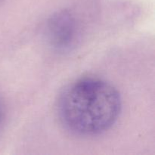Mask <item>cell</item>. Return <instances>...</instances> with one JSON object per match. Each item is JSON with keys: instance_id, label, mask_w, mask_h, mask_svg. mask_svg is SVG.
I'll list each match as a JSON object with an SVG mask.
<instances>
[{"instance_id": "2", "label": "cell", "mask_w": 155, "mask_h": 155, "mask_svg": "<svg viewBox=\"0 0 155 155\" xmlns=\"http://www.w3.org/2000/svg\"><path fill=\"white\" fill-rule=\"evenodd\" d=\"M77 27L75 19L68 12H60L51 17L46 24V38L58 51H67L74 45Z\"/></svg>"}, {"instance_id": "3", "label": "cell", "mask_w": 155, "mask_h": 155, "mask_svg": "<svg viewBox=\"0 0 155 155\" xmlns=\"http://www.w3.org/2000/svg\"><path fill=\"white\" fill-rule=\"evenodd\" d=\"M5 115H6V109L4 101H3L2 98L0 95V130H1L2 127L4 125L5 120Z\"/></svg>"}, {"instance_id": "1", "label": "cell", "mask_w": 155, "mask_h": 155, "mask_svg": "<svg viewBox=\"0 0 155 155\" xmlns=\"http://www.w3.org/2000/svg\"><path fill=\"white\" fill-rule=\"evenodd\" d=\"M122 101L116 88L101 79L86 77L75 80L62 90L57 112L67 129L81 136L107 131L120 114Z\"/></svg>"}]
</instances>
